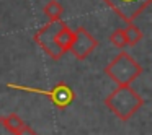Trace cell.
<instances>
[{
	"mask_svg": "<svg viewBox=\"0 0 152 135\" xmlns=\"http://www.w3.org/2000/svg\"><path fill=\"white\" fill-rule=\"evenodd\" d=\"M144 98L131 85L118 86L105 98V104L119 121L126 122L144 106Z\"/></svg>",
	"mask_w": 152,
	"mask_h": 135,
	"instance_id": "1",
	"label": "cell"
},
{
	"mask_svg": "<svg viewBox=\"0 0 152 135\" xmlns=\"http://www.w3.org/2000/svg\"><path fill=\"white\" fill-rule=\"evenodd\" d=\"M142 65L129 56L126 51H121L108 65L105 67V73L110 80L116 83L118 86H126L131 85L136 78H139L142 73Z\"/></svg>",
	"mask_w": 152,
	"mask_h": 135,
	"instance_id": "2",
	"label": "cell"
},
{
	"mask_svg": "<svg viewBox=\"0 0 152 135\" xmlns=\"http://www.w3.org/2000/svg\"><path fill=\"white\" fill-rule=\"evenodd\" d=\"M64 25L66 23H64L62 20L49 21V23H46L44 26H41L33 38L34 43L43 49V52L46 54L48 57H51L53 60H59L61 57L64 56V52L61 51V47L57 46V43H56V36Z\"/></svg>",
	"mask_w": 152,
	"mask_h": 135,
	"instance_id": "3",
	"label": "cell"
},
{
	"mask_svg": "<svg viewBox=\"0 0 152 135\" xmlns=\"http://www.w3.org/2000/svg\"><path fill=\"white\" fill-rule=\"evenodd\" d=\"M8 88L21 90V91H31V93H41V95L48 96L57 109H66L75 99V91L67 83H57L48 91L46 90H39V88H28V86H18V85H8Z\"/></svg>",
	"mask_w": 152,
	"mask_h": 135,
	"instance_id": "4",
	"label": "cell"
},
{
	"mask_svg": "<svg viewBox=\"0 0 152 135\" xmlns=\"http://www.w3.org/2000/svg\"><path fill=\"white\" fill-rule=\"evenodd\" d=\"M103 2L126 23H132L152 4V0H103Z\"/></svg>",
	"mask_w": 152,
	"mask_h": 135,
	"instance_id": "5",
	"label": "cell"
},
{
	"mask_svg": "<svg viewBox=\"0 0 152 135\" xmlns=\"http://www.w3.org/2000/svg\"><path fill=\"white\" fill-rule=\"evenodd\" d=\"M98 46V41L85 30V28H77L74 33V43L70 46V52L79 60H85Z\"/></svg>",
	"mask_w": 152,
	"mask_h": 135,
	"instance_id": "6",
	"label": "cell"
},
{
	"mask_svg": "<svg viewBox=\"0 0 152 135\" xmlns=\"http://www.w3.org/2000/svg\"><path fill=\"white\" fill-rule=\"evenodd\" d=\"M56 43L64 54L70 51V46H72V43H74V31L70 30L67 25H64L59 30V33H57V36H56Z\"/></svg>",
	"mask_w": 152,
	"mask_h": 135,
	"instance_id": "7",
	"label": "cell"
},
{
	"mask_svg": "<svg viewBox=\"0 0 152 135\" xmlns=\"http://www.w3.org/2000/svg\"><path fill=\"white\" fill-rule=\"evenodd\" d=\"M43 13L49 18V21H56V20H62V13H64V7L57 2V0H49L43 8Z\"/></svg>",
	"mask_w": 152,
	"mask_h": 135,
	"instance_id": "8",
	"label": "cell"
},
{
	"mask_svg": "<svg viewBox=\"0 0 152 135\" xmlns=\"http://www.w3.org/2000/svg\"><path fill=\"white\" fill-rule=\"evenodd\" d=\"M124 36H126V41H128V46L134 47L137 43H141L144 34H142V30L137 28L134 23H128V26L124 28Z\"/></svg>",
	"mask_w": 152,
	"mask_h": 135,
	"instance_id": "9",
	"label": "cell"
},
{
	"mask_svg": "<svg viewBox=\"0 0 152 135\" xmlns=\"http://www.w3.org/2000/svg\"><path fill=\"white\" fill-rule=\"evenodd\" d=\"M4 122H5V125H7V127L10 129L12 132H18V130H20V129L25 125V121H23V119H21L18 114H15V112L5 116V117H4Z\"/></svg>",
	"mask_w": 152,
	"mask_h": 135,
	"instance_id": "10",
	"label": "cell"
},
{
	"mask_svg": "<svg viewBox=\"0 0 152 135\" xmlns=\"http://www.w3.org/2000/svg\"><path fill=\"white\" fill-rule=\"evenodd\" d=\"M110 43H111L115 47H118V49H121V51H123L126 46H128V41H126L124 31H123V30H116V31H113V33L110 34Z\"/></svg>",
	"mask_w": 152,
	"mask_h": 135,
	"instance_id": "11",
	"label": "cell"
},
{
	"mask_svg": "<svg viewBox=\"0 0 152 135\" xmlns=\"http://www.w3.org/2000/svg\"><path fill=\"white\" fill-rule=\"evenodd\" d=\"M15 135H38V134H36V132H34L31 127H30V125L25 124V125H23V127H21L18 132H15Z\"/></svg>",
	"mask_w": 152,
	"mask_h": 135,
	"instance_id": "12",
	"label": "cell"
},
{
	"mask_svg": "<svg viewBox=\"0 0 152 135\" xmlns=\"http://www.w3.org/2000/svg\"><path fill=\"white\" fill-rule=\"evenodd\" d=\"M0 135H15V132H12L10 129L5 125L4 117H0Z\"/></svg>",
	"mask_w": 152,
	"mask_h": 135,
	"instance_id": "13",
	"label": "cell"
}]
</instances>
